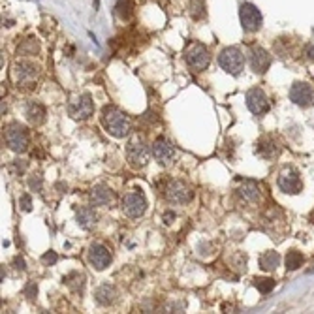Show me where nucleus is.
<instances>
[{
    "label": "nucleus",
    "instance_id": "nucleus-35",
    "mask_svg": "<svg viewBox=\"0 0 314 314\" xmlns=\"http://www.w3.org/2000/svg\"><path fill=\"white\" fill-rule=\"evenodd\" d=\"M14 170H19V173H23L26 170V160H16L14 162Z\"/></svg>",
    "mask_w": 314,
    "mask_h": 314
},
{
    "label": "nucleus",
    "instance_id": "nucleus-2",
    "mask_svg": "<svg viewBox=\"0 0 314 314\" xmlns=\"http://www.w3.org/2000/svg\"><path fill=\"white\" fill-rule=\"evenodd\" d=\"M4 143L14 152H24L28 149V143H30L28 130L23 124H19V122H10L4 128Z\"/></svg>",
    "mask_w": 314,
    "mask_h": 314
},
{
    "label": "nucleus",
    "instance_id": "nucleus-18",
    "mask_svg": "<svg viewBox=\"0 0 314 314\" xmlns=\"http://www.w3.org/2000/svg\"><path fill=\"white\" fill-rule=\"evenodd\" d=\"M237 196L243 200L244 204H258L262 200V188L258 182L244 181L239 188H237Z\"/></svg>",
    "mask_w": 314,
    "mask_h": 314
},
{
    "label": "nucleus",
    "instance_id": "nucleus-10",
    "mask_svg": "<svg viewBox=\"0 0 314 314\" xmlns=\"http://www.w3.org/2000/svg\"><path fill=\"white\" fill-rule=\"evenodd\" d=\"M239 19H241V26L244 28V32H256L262 28V14L260 10L250 4V2H243L241 8H239Z\"/></svg>",
    "mask_w": 314,
    "mask_h": 314
},
{
    "label": "nucleus",
    "instance_id": "nucleus-11",
    "mask_svg": "<svg viewBox=\"0 0 314 314\" xmlns=\"http://www.w3.org/2000/svg\"><path fill=\"white\" fill-rule=\"evenodd\" d=\"M86 260H88L90 267H94L96 271H104V269L110 267L113 256H111L110 248H108L106 244L94 243V244H90V248L86 252Z\"/></svg>",
    "mask_w": 314,
    "mask_h": 314
},
{
    "label": "nucleus",
    "instance_id": "nucleus-8",
    "mask_svg": "<svg viewBox=\"0 0 314 314\" xmlns=\"http://www.w3.org/2000/svg\"><path fill=\"white\" fill-rule=\"evenodd\" d=\"M92 113H94V102H92V96L88 92L74 96L68 102V115L76 120H86Z\"/></svg>",
    "mask_w": 314,
    "mask_h": 314
},
{
    "label": "nucleus",
    "instance_id": "nucleus-1",
    "mask_svg": "<svg viewBox=\"0 0 314 314\" xmlns=\"http://www.w3.org/2000/svg\"><path fill=\"white\" fill-rule=\"evenodd\" d=\"M100 122L106 132L115 138H126L130 134V118L115 106H106L100 115Z\"/></svg>",
    "mask_w": 314,
    "mask_h": 314
},
{
    "label": "nucleus",
    "instance_id": "nucleus-6",
    "mask_svg": "<svg viewBox=\"0 0 314 314\" xmlns=\"http://www.w3.org/2000/svg\"><path fill=\"white\" fill-rule=\"evenodd\" d=\"M120 209L128 218H140L143 212L147 211V198L142 190H132L124 194L122 202H120Z\"/></svg>",
    "mask_w": 314,
    "mask_h": 314
},
{
    "label": "nucleus",
    "instance_id": "nucleus-13",
    "mask_svg": "<svg viewBox=\"0 0 314 314\" xmlns=\"http://www.w3.org/2000/svg\"><path fill=\"white\" fill-rule=\"evenodd\" d=\"M150 152H152V156H154L158 164L162 166H170L173 162V158H175V147L164 138H158L156 142L152 143Z\"/></svg>",
    "mask_w": 314,
    "mask_h": 314
},
{
    "label": "nucleus",
    "instance_id": "nucleus-19",
    "mask_svg": "<svg viewBox=\"0 0 314 314\" xmlns=\"http://www.w3.org/2000/svg\"><path fill=\"white\" fill-rule=\"evenodd\" d=\"M118 298V290L113 286V284H102L98 290L94 292V299L98 305L102 306H110L113 305Z\"/></svg>",
    "mask_w": 314,
    "mask_h": 314
},
{
    "label": "nucleus",
    "instance_id": "nucleus-32",
    "mask_svg": "<svg viewBox=\"0 0 314 314\" xmlns=\"http://www.w3.org/2000/svg\"><path fill=\"white\" fill-rule=\"evenodd\" d=\"M56 260H58V256H56L55 250H49V252H46V254L42 256V262H44V266H55Z\"/></svg>",
    "mask_w": 314,
    "mask_h": 314
},
{
    "label": "nucleus",
    "instance_id": "nucleus-26",
    "mask_svg": "<svg viewBox=\"0 0 314 314\" xmlns=\"http://www.w3.org/2000/svg\"><path fill=\"white\" fill-rule=\"evenodd\" d=\"M286 267H288V271H296V269H299V267L303 266V262H305V258H303V254L299 250H290L288 254H286Z\"/></svg>",
    "mask_w": 314,
    "mask_h": 314
},
{
    "label": "nucleus",
    "instance_id": "nucleus-27",
    "mask_svg": "<svg viewBox=\"0 0 314 314\" xmlns=\"http://www.w3.org/2000/svg\"><path fill=\"white\" fill-rule=\"evenodd\" d=\"M254 286L258 288L260 294H269V292L275 288V280L273 278H262V276H258V278H254Z\"/></svg>",
    "mask_w": 314,
    "mask_h": 314
},
{
    "label": "nucleus",
    "instance_id": "nucleus-24",
    "mask_svg": "<svg viewBox=\"0 0 314 314\" xmlns=\"http://www.w3.org/2000/svg\"><path fill=\"white\" fill-rule=\"evenodd\" d=\"M64 282H66V286H68L72 292L81 294L83 288H85V275H83V273H78V271H74V273L64 276Z\"/></svg>",
    "mask_w": 314,
    "mask_h": 314
},
{
    "label": "nucleus",
    "instance_id": "nucleus-7",
    "mask_svg": "<svg viewBox=\"0 0 314 314\" xmlns=\"http://www.w3.org/2000/svg\"><path fill=\"white\" fill-rule=\"evenodd\" d=\"M184 58H186V64L194 72H204L209 66V62H211V53H209V49L205 48L204 44L194 42L184 51Z\"/></svg>",
    "mask_w": 314,
    "mask_h": 314
},
{
    "label": "nucleus",
    "instance_id": "nucleus-30",
    "mask_svg": "<svg viewBox=\"0 0 314 314\" xmlns=\"http://www.w3.org/2000/svg\"><path fill=\"white\" fill-rule=\"evenodd\" d=\"M28 186H30V190H34V192H40L42 186H44V179H42V175H38V173L30 175V177H28Z\"/></svg>",
    "mask_w": 314,
    "mask_h": 314
},
{
    "label": "nucleus",
    "instance_id": "nucleus-17",
    "mask_svg": "<svg viewBox=\"0 0 314 314\" xmlns=\"http://www.w3.org/2000/svg\"><path fill=\"white\" fill-rule=\"evenodd\" d=\"M88 200H90V205H94V207H110L115 202V192L106 184H96L94 188L90 190Z\"/></svg>",
    "mask_w": 314,
    "mask_h": 314
},
{
    "label": "nucleus",
    "instance_id": "nucleus-3",
    "mask_svg": "<svg viewBox=\"0 0 314 314\" xmlns=\"http://www.w3.org/2000/svg\"><path fill=\"white\" fill-rule=\"evenodd\" d=\"M10 76L17 86H32L40 78V68L30 60H16Z\"/></svg>",
    "mask_w": 314,
    "mask_h": 314
},
{
    "label": "nucleus",
    "instance_id": "nucleus-16",
    "mask_svg": "<svg viewBox=\"0 0 314 314\" xmlns=\"http://www.w3.org/2000/svg\"><path fill=\"white\" fill-rule=\"evenodd\" d=\"M290 100L294 104H298V106H310L314 100V90L312 86L308 85V83H301V81H298V83H294L290 88Z\"/></svg>",
    "mask_w": 314,
    "mask_h": 314
},
{
    "label": "nucleus",
    "instance_id": "nucleus-25",
    "mask_svg": "<svg viewBox=\"0 0 314 314\" xmlns=\"http://www.w3.org/2000/svg\"><path fill=\"white\" fill-rule=\"evenodd\" d=\"M115 14H117L118 19L128 21L134 14V2L132 0H117V4H115Z\"/></svg>",
    "mask_w": 314,
    "mask_h": 314
},
{
    "label": "nucleus",
    "instance_id": "nucleus-29",
    "mask_svg": "<svg viewBox=\"0 0 314 314\" xmlns=\"http://www.w3.org/2000/svg\"><path fill=\"white\" fill-rule=\"evenodd\" d=\"M190 16L194 19H204L205 17V2L204 0H192L190 2Z\"/></svg>",
    "mask_w": 314,
    "mask_h": 314
},
{
    "label": "nucleus",
    "instance_id": "nucleus-9",
    "mask_svg": "<svg viewBox=\"0 0 314 314\" xmlns=\"http://www.w3.org/2000/svg\"><path fill=\"white\" fill-rule=\"evenodd\" d=\"M194 190L190 188L184 181H172L166 186V200L173 205H186L192 202Z\"/></svg>",
    "mask_w": 314,
    "mask_h": 314
},
{
    "label": "nucleus",
    "instance_id": "nucleus-38",
    "mask_svg": "<svg viewBox=\"0 0 314 314\" xmlns=\"http://www.w3.org/2000/svg\"><path fill=\"white\" fill-rule=\"evenodd\" d=\"M306 273H308V275H310V273H314V267H310V269H308V271H306Z\"/></svg>",
    "mask_w": 314,
    "mask_h": 314
},
{
    "label": "nucleus",
    "instance_id": "nucleus-33",
    "mask_svg": "<svg viewBox=\"0 0 314 314\" xmlns=\"http://www.w3.org/2000/svg\"><path fill=\"white\" fill-rule=\"evenodd\" d=\"M19 207H21L23 211H30L32 209V200L28 194H23V196L19 198Z\"/></svg>",
    "mask_w": 314,
    "mask_h": 314
},
{
    "label": "nucleus",
    "instance_id": "nucleus-37",
    "mask_svg": "<svg viewBox=\"0 0 314 314\" xmlns=\"http://www.w3.org/2000/svg\"><path fill=\"white\" fill-rule=\"evenodd\" d=\"M305 53H306V56H308L310 60H314V48H312V46H306Z\"/></svg>",
    "mask_w": 314,
    "mask_h": 314
},
{
    "label": "nucleus",
    "instance_id": "nucleus-31",
    "mask_svg": "<svg viewBox=\"0 0 314 314\" xmlns=\"http://www.w3.org/2000/svg\"><path fill=\"white\" fill-rule=\"evenodd\" d=\"M24 296L30 299H36V296H38V284L36 282H28L26 286H24Z\"/></svg>",
    "mask_w": 314,
    "mask_h": 314
},
{
    "label": "nucleus",
    "instance_id": "nucleus-12",
    "mask_svg": "<svg viewBox=\"0 0 314 314\" xmlns=\"http://www.w3.org/2000/svg\"><path fill=\"white\" fill-rule=\"evenodd\" d=\"M278 188L282 190L284 194H299L301 188H303V182H301V177H299V173L294 170V168H286L280 172L278 175Z\"/></svg>",
    "mask_w": 314,
    "mask_h": 314
},
{
    "label": "nucleus",
    "instance_id": "nucleus-36",
    "mask_svg": "<svg viewBox=\"0 0 314 314\" xmlns=\"http://www.w3.org/2000/svg\"><path fill=\"white\" fill-rule=\"evenodd\" d=\"M173 220H175V212H173V211L164 212V222H166V224H172Z\"/></svg>",
    "mask_w": 314,
    "mask_h": 314
},
{
    "label": "nucleus",
    "instance_id": "nucleus-4",
    "mask_svg": "<svg viewBox=\"0 0 314 314\" xmlns=\"http://www.w3.org/2000/svg\"><path fill=\"white\" fill-rule=\"evenodd\" d=\"M126 162L134 170H142L149 162V147L142 136H136L126 145Z\"/></svg>",
    "mask_w": 314,
    "mask_h": 314
},
{
    "label": "nucleus",
    "instance_id": "nucleus-15",
    "mask_svg": "<svg viewBox=\"0 0 314 314\" xmlns=\"http://www.w3.org/2000/svg\"><path fill=\"white\" fill-rule=\"evenodd\" d=\"M248 62H250V68L256 74H266L269 70V66H271V55L264 48L254 46L250 49V53H248Z\"/></svg>",
    "mask_w": 314,
    "mask_h": 314
},
{
    "label": "nucleus",
    "instance_id": "nucleus-23",
    "mask_svg": "<svg viewBox=\"0 0 314 314\" xmlns=\"http://www.w3.org/2000/svg\"><path fill=\"white\" fill-rule=\"evenodd\" d=\"M256 152H258L262 158H266V160H271L273 156L278 154V147H276V143L273 140H269V138H264V140H260L258 142V147H256Z\"/></svg>",
    "mask_w": 314,
    "mask_h": 314
},
{
    "label": "nucleus",
    "instance_id": "nucleus-22",
    "mask_svg": "<svg viewBox=\"0 0 314 314\" xmlns=\"http://www.w3.org/2000/svg\"><path fill=\"white\" fill-rule=\"evenodd\" d=\"M258 264L264 271H275L278 264H280V256L276 250H266L258 258Z\"/></svg>",
    "mask_w": 314,
    "mask_h": 314
},
{
    "label": "nucleus",
    "instance_id": "nucleus-28",
    "mask_svg": "<svg viewBox=\"0 0 314 314\" xmlns=\"http://www.w3.org/2000/svg\"><path fill=\"white\" fill-rule=\"evenodd\" d=\"M38 51H40L38 42L32 38L24 40L23 44L19 46V53H21V55H34V53H38Z\"/></svg>",
    "mask_w": 314,
    "mask_h": 314
},
{
    "label": "nucleus",
    "instance_id": "nucleus-14",
    "mask_svg": "<svg viewBox=\"0 0 314 314\" xmlns=\"http://www.w3.org/2000/svg\"><path fill=\"white\" fill-rule=\"evenodd\" d=\"M246 108L254 113V115H264L269 111V100H267L266 92L258 88V86H254L250 88L248 92H246Z\"/></svg>",
    "mask_w": 314,
    "mask_h": 314
},
{
    "label": "nucleus",
    "instance_id": "nucleus-5",
    "mask_svg": "<svg viewBox=\"0 0 314 314\" xmlns=\"http://www.w3.org/2000/svg\"><path fill=\"white\" fill-rule=\"evenodd\" d=\"M220 68L230 76H239L244 68V55L239 48H226L218 55Z\"/></svg>",
    "mask_w": 314,
    "mask_h": 314
},
{
    "label": "nucleus",
    "instance_id": "nucleus-34",
    "mask_svg": "<svg viewBox=\"0 0 314 314\" xmlns=\"http://www.w3.org/2000/svg\"><path fill=\"white\" fill-rule=\"evenodd\" d=\"M14 267L19 269V271H24V260L21 258V256H16V258H14Z\"/></svg>",
    "mask_w": 314,
    "mask_h": 314
},
{
    "label": "nucleus",
    "instance_id": "nucleus-21",
    "mask_svg": "<svg viewBox=\"0 0 314 314\" xmlns=\"http://www.w3.org/2000/svg\"><path fill=\"white\" fill-rule=\"evenodd\" d=\"M96 218H98V216H96V212L92 207H79L78 212H76V220H78L79 228H83V230L94 228Z\"/></svg>",
    "mask_w": 314,
    "mask_h": 314
},
{
    "label": "nucleus",
    "instance_id": "nucleus-20",
    "mask_svg": "<svg viewBox=\"0 0 314 314\" xmlns=\"http://www.w3.org/2000/svg\"><path fill=\"white\" fill-rule=\"evenodd\" d=\"M24 115H26V120L34 126H40L44 120H46V108L38 102H28L26 108H24Z\"/></svg>",
    "mask_w": 314,
    "mask_h": 314
}]
</instances>
